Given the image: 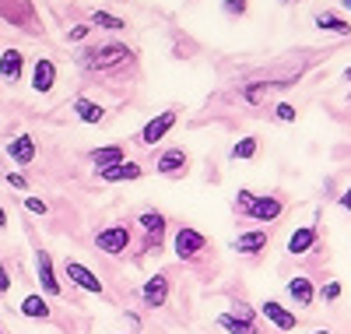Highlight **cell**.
<instances>
[{
    "mask_svg": "<svg viewBox=\"0 0 351 334\" xmlns=\"http://www.w3.org/2000/svg\"><path fill=\"white\" fill-rule=\"evenodd\" d=\"M176 120H180V116H176L172 109L158 113L155 120H148V124H144V131L137 134V141H141V144H148V148H152V144H158V141H162V137H165V134L176 127Z\"/></svg>",
    "mask_w": 351,
    "mask_h": 334,
    "instance_id": "7",
    "label": "cell"
},
{
    "mask_svg": "<svg viewBox=\"0 0 351 334\" xmlns=\"http://www.w3.org/2000/svg\"><path fill=\"white\" fill-rule=\"evenodd\" d=\"M141 229H144V250H152L158 254L162 250V239H165V229H169V219L162 215V211L148 208V211H141Z\"/></svg>",
    "mask_w": 351,
    "mask_h": 334,
    "instance_id": "3",
    "label": "cell"
},
{
    "mask_svg": "<svg viewBox=\"0 0 351 334\" xmlns=\"http://www.w3.org/2000/svg\"><path fill=\"white\" fill-rule=\"evenodd\" d=\"M337 204H341L344 211H351V187H348V190H344V194L337 197Z\"/></svg>",
    "mask_w": 351,
    "mask_h": 334,
    "instance_id": "35",
    "label": "cell"
},
{
    "mask_svg": "<svg viewBox=\"0 0 351 334\" xmlns=\"http://www.w3.org/2000/svg\"><path fill=\"white\" fill-rule=\"evenodd\" d=\"M0 334H4V327H0Z\"/></svg>",
    "mask_w": 351,
    "mask_h": 334,
    "instance_id": "40",
    "label": "cell"
},
{
    "mask_svg": "<svg viewBox=\"0 0 351 334\" xmlns=\"http://www.w3.org/2000/svg\"><path fill=\"white\" fill-rule=\"evenodd\" d=\"M92 25L106 28V32H120V28H127L123 18H116V14H109V11H92Z\"/></svg>",
    "mask_w": 351,
    "mask_h": 334,
    "instance_id": "24",
    "label": "cell"
},
{
    "mask_svg": "<svg viewBox=\"0 0 351 334\" xmlns=\"http://www.w3.org/2000/svg\"><path fill=\"white\" fill-rule=\"evenodd\" d=\"M316 28H324V32H334V36H351V21L337 18V14H316Z\"/></svg>",
    "mask_w": 351,
    "mask_h": 334,
    "instance_id": "23",
    "label": "cell"
},
{
    "mask_svg": "<svg viewBox=\"0 0 351 334\" xmlns=\"http://www.w3.org/2000/svg\"><path fill=\"white\" fill-rule=\"evenodd\" d=\"M260 313L267 317V324H274L278 331H295V324H299L295 310H288V307H281L278 299H267V302H260Z\"/></svg>",
    "mask_w": 351,
    "mask_h": 334,
    "instance_id": "11",
    "label": "cell"
},
{
    "mask_svg": "<svg viewBox=\"0 0 351 334\" xmlns=\"http://www.w3.org/2000/svg\"><path fill=\"white\" fill-rule=\"evenodd\" d=\"M18 310H21V317H28V320H49V302H46L43 296H25Z\"/></svg>",
    "mask_w": 351,
    "mask_h": 334,
    "instance_id": "20",
    "label": "cell"
},
{
    "mask_svg": "<svg viewBox=\"0 0 351 334\" xmlns=\"http://www.w3.org/2000/svg\"><path fill=\"white\" fill-rule=\"evenodd\" d=\"M21 71H25V53L21 49H4L0 53V78L4 81H21Z\"/></svg>",
    "mask_w": 351,
    "mask_h": 334,
    "instance_id": "17",
    "label": "cell"
},
{
    "mask_svg": "<svg viewBox=\"0 0 351 334\" xmlns=\"http://www.w3.org/2000/svg\"><path fill=\"white\" fill-rule=\"evenodd\" d=\"M218 327L228 331V334H260L253 320H243V317H236V313H221V317H218Z\"/></svg>",
    "mask_w": 351,
    "mask_h": 334,
    "instance_id": "21",
    "label": "cell"
},
{
    "mask_svg": "<svg viewBox=\"0 0 351 334\" xmlns=\"http://www.w3.org/2000/svg\"><path fill=\"white\" fill-rule=\"evenodd\" d=\"M25 211H32V215H49V204L39 201V197H25Z\"/></svg>",
    "mask_w": 351,
    "mask_h": 334,
    "instance_id": "28",
    "label": "cell"
},
{
    "mask_svg": "<svg viewBox=\"0 0 351 334\" xmlns=\"http://www.w3.org/2000/svg\"><path fill=\"white\" fill-rule=\"evenodd\" d=\"M172 250H176L180 260H197L204 250H208V236L183 225V229H176V236H172Z\"/></svg>",
    "mask_w": 351,
    "mask_h": 334,
    "instance_id": "2",
    "label": "cell"
},
{
    "mask_svg": "<svg viewBox=\"0 0 351 334\" xmlns=\"http://www.w3.org/2000/svg\"><path fill=\"white\" fill-rule=\"evenodd\" d=\"M324 299H327V302H337V299H341V282H327V285H324Z\"/></svg>",
    "mask_w": 351,
    "mask_h": 334,
    "instance_id": "30",
    "label": "cell"
},
{
    "mask_svg": "<svg viewBox=\"0 0 351 334\" xmlns=\"http://www.w3.org/2000/svg\"><path fill=\"white\" fill-rule=\"evenodd\" d=\"M236 317H243V320H253V324H256L253 310H250V307H243V302H239V307H236Z\"/></svg>",
    "mask_w": 351,
    "mask_h": 334,
    "instance_id": "33",
    "label": "cell"
},
{
    "mask_svg": "<svg viewBox=\"0 0 351 334\" xmlns=\"http://www.w3.org/2000/svg\"><path fill=\"white\" fill-rule=\"evenodd\" d=\"M36 278H39V285H43V292H46V296H60V292H64L60 278H56L53 257H49L46 250H39V254H36Z\"/></svg>",
    "mask_w": 351,
    "mask_h": 334,
    "instance_id": "10",
    "label": "cell"
},
{
    "mask_svg": "<svg viewBox=\"0 0 351 334\" xmlns=\"http://www.w3.org/2000/svg\"><path fill=\"white\" fill-rule=\"evenodd\" d=\"M84 36H88V25H77V28H71V39H74V43H81Z\"/></svg>",
    "mask_w": 351,
    "mask_h": 334,
    "instance_id": "34",
    "label": "cell"
},
{
    "mask_svg": "<svg viewBox=\"0 0 351 334\" xmlns=\"http://www.w3.org/2000/svg\"><path fill=\"white\" fill-rule=\"evenodd\" d=\"M53 85H56V64H53V60H46V56H39L36 67H32V88L46 96Z\"/></svg>",
    "mask_w": 351,
    "mask_h": 334,
    "instance_id": "18",
    "label": "cell"
},
{
    "mask_svg": "<svg viewBox=\"0 0 351 334\" xmlns=\"http://www.w3.org/2000/svg\"><path fill=\"white\" fill-rule=\"evenodd\" d=\"M281 215H285V201L278 194H256V201L250 208L253 222H278Z\"/></svg>",
    "mask_w": 351,
    "mask_h": 334,
    "instance_id": "8",
    "label": "cell"
},
{
    "mask_svg": "<svg viewBox=\"0 0 351 334\" xmlns=\"http://www.w3.org/2000/svg\"><path fill=\"white\" fill-rule=\"evenodd\" d=\"M225 11L228 14H246V0H225Z\"/></svg>",
    "mask_w": 351,
    "mask_h": 334,
    "instance_id": "31",
    "label": "cell"
},
{
    "mask_svg": "<svg viewBox=\"0 0 351 334\" xmlns=\"http://www.w3.org/2000/svg\"><path fill=\"white\" fill-rule=\"evenodd\" d=\"M341 4H344V8H348V11H351V0H341Z\"/></svg>",
    "mask_w": 351,
    "mask_h": 334,
    "instance_id": "37",
    "label": "cell"
},
{
    "mask_svg": "<svg viewBox=\"0 0 351 334\" xmlns=\"http://www.w3.org/2000/svg\"><path fill=\"white\" fill-rule=\"evenodd\" d=\"M274 116L281 120V124H291V120H295V106H291V102H278L274 106Z\"/></svg>",
    "mask_w": 351,
    "mask_h": 334,
    "instance_id": "27",
    "label": "cell"
},
{
    "mask_svg": "<svg viewBox=\"0 0 351 334\" xmlns=\"http://www.w3.org/2000/svg\"><path fill=\"white\" fill-rule=\"evenodd\" d=\"M141 302L148 310H158L169 302V275H152L148 282L141 285Z\"/></svg>",
    "mask_w": 351,
    "mask_h": 334,
    "instance_id": "9",
    "label": "cell"
},
{
    "mask_svg": "<svg viewBox=\"0 0 351 334\" xmlns=\"http://www.w3.org/2000/svg\"><path fill=\"white\" fill-rule=\"evenodd\" d=\"M344 78H348V81H351V67H348V71H344Z\"/></svg>",
    "mask_w": 351,
    "mask_h": 334,
    "instance_id": "38",
    "label": "cell"
},
{
    "mask_svg": "<svg viewBox=\"0 0 351 334\" xmlns=\"http://www.w3.org/2000/svg\"><path fill=\"white\" fill-rule=\"evenodd\" d=\"M0 229H8V211L0 208Z\"/></svg>",
    "mask_w": 351,
    "mask_h": 334,
    "instance_id": "36",
    "label": "cell"
},
{
    "mask_svg": "<svg viewBox=\"0 0 351 334\" xmlns=\"http://www.w3.org/2000/svg\"><path fill=\"white\" fill-rule=\"evenodd\" d=\"M4 179H8V183H11V187H14V190H21V194H25V190H28V179H25V176H21V172H8V176H4Z\"/></svg>",
    "mask_w": 351,
    "mask_h": 334,
    "instance_id": "29",
    "label": "cell"
},
{
    "mask_svg": "<svg viewBox=\"0 0 351 334\" xmlns=\"http://www.w3.org/2000/svg\"><path fill=\"white\" fill-rule=\"evenodd\" d=\"M11 289V275H8V264H0V292Z\"/></svg>",
    "mask_w": 351,
    "mask_h": 334,
    "instance_id": "32",
    "label": "cell"
},
{
    "mask_svg": "<svg viewBox=\"0 0 351 334\" xmlns=\"http://www.w3.org/2000/svg\"><path fill=\"white\" fill-rule=\"evenodd\" d=\"M95 247L102 254H109V257L127 254L130 250V229L127 225H106V229H99L95 232Z\"/></svg>",
    "mask_w": 351,
    "mask_h": 334,
    "instance_id": "4",
    "label": "cell"
},
{
    "mask_svg": "<svg viewBox=\"0 0 351 334\" xmlns=\"http://www.w3.org/2000/svg\"><path fill=\"white\" fill-rule=\"evenodd\" d=\"M186 169H190V155H186L183 148H165L162 155H158V162H155V172L158 176H169V179L186 176Z\"/></svg>",
    "mask_w": 351,
    "mask_h": 334,
    "instance_id": "5",
    "label": "cell"
},
{
    "mask_svg": "<svg viewBox=\"0 0 351 334\" xmlns=\"http://www.w3.org/2000/svg\"><path fill=\"white\" fill-rule=\"evenodd\" d=\"M256 148H260V141L256 137H243V141H236V144H232V151H228V159H253L256 155Z\"/></svg>",
    "mask_w": 351,
    "mask_h": 334,
    "instance_id": "25",
    "label": "cell"
},
{
    "mask_svg": "<svg viewBox=\"0 0 351 334\" xmlns=\"http://www.w3.org/2000/svg\"><path fill=\"white\" fill-rule=\"evenodd\" d=\"M64 275L77 285V289H84V292H92V296H102V282H99V275L92 267H84L81 260H71L67 257V264H64Z\"/></svg>",
    "mask_w": 351,
    "mask_h": 334,
    "instance_id": "6",
    "label": "cell"
},
{
    "mask_svg": "<svg viewBox=\"0 0 351 334\" xmlns=\"http://www.w3.org/2000/svg\"><path fill=\"white\" fill-rule=\"evenodd\" d=\"M316 239H319L316 225H302V229H295V232L288 236V254H291V257H302V254L316 250Z\"/></svg>",
    "mask_w": 351,
    "mask_h": 334,
    "instance_id": "15",
    "label": "cell"
},
{
    "mask_svg": "<svg viewBox=\"0 0 351 334\" xmlns=\"http://www.w3.org/2000/svg\"><path fill=\"white\" fill-rule=\"evenodd\" d=\"M144 176V169H141V162H120V166H109V169H102L99 172V179L102 183H130V179H141Z\"/></svg>",
    "mask_w": 351,
    "mask_h": 334,
    "instance_id": "13",
    "label": "cell"
},
{
    "mask_svg": "<svg viewBox=\"0 0 351 334\" xmlns=\"http://www.w3.org/2000/svg\"><path fill=\"white\" fill-rule=\"evenodd\" d=\"M232 250L243 254V257H253V254H260V250H267V232H263V229L239 232L236 239H232Z\"/></svg>",
    "mask_w": 351,
    "mask_h": 334,
    "instance_id": "12",
    "label": "cell"
},
{
    "mask_svg": "<svg viewBox=\"0 0 351 334\" xmlns=\"http://www.w3.org/2000/svg\"><path fill=\"white\" fill-rule=\"evenodd\" d=\"M288 296H291V302H295V307L309 310L313 302H316V285H313L306 275H295V278H288Z\"/></svg>",
    "mask_w": 351,
    "mask_h": 334,
    "instance_id": "14",
    "label": "cell"
},
{
    "mask_svg": "<svg viewBox=\"0 0 351 334\" xmlns=\"http://www.w3.org/2000/svg\"><path fill=\"white\" fill-rule=\"evenodd\" d=\"M127 53H130V49H127L123 43H106V46H99V49H84V53H81V67H88V71H106V67L123 64Z\"/></svg>",
    "mask_w": 351,
    "mask_h": 334,
    "instance_id": "1",
    "label": "cell"
},
{
    "mask_svg": "<svg viewBox=\"0 0 351 334\" xmlns=\"http://www.w3.org/2000/svg\"><path fill=\"white\" fill-rule=\"evenodd\" d=\"M253 201H256V194L243 187V190L236 194V211H239V215H250V208H253Z\"/></svg>",
    "mask_w": 351,
    "mask_h": 334,
    "instance_id": "26",
    "label": "cell"
},
{
    "mask_svg": "<svg viewBox=\"0 0 351 334\" xmlns=\"http://www.w3.org/2000/svg\"><path fill=\"white\" fill-rule=\"evenodd\" d=\"M313 334H330V331H313Z\"/></svg>",
    "mask_w": 351,
    "mask_h": 334,
    "instance_id": "39",
    "label": "cell"
},
{
    "mask_svg": "<svg viewBox=\"0 0 351 334\" xmlns=\"http://www.w3.org/2000/svg\"><path fill=\"white\" fill-rule=\"evenodd\" d=\"M74 113H77V120H84V124H102V116H106V109L92 99H74Z\"/></svg>",
    "mask_w": 351,
    "mask_h": 334,
    "instance_id": "22",
    "label": "cell"
},
{
    "mask_svg": "<svg viewBox=\"0 0 351 334\" xmlns=\"http://www.w3.org/2000/svg\"><path fill=\"white\" fill-rule=\"evenodd\" d=\"M8 155L14 159V166H28L36 159V141L28 137V134H18L11 144H8Z\"/></svg>",
    "mask_w": 351,
    "mask_h": 334,
    "instance_id": "19",
    "label": "cell"
},
{
    "mask_svg": "<svg viewBox=\"0 0 351 334\" xmlns=\"http://www.w3.org/2000/svg\"><path fill=\"white\" fill-rule=\"evenodd\" d=\"M88 159L95 162V172H102V169H109V166L127 162V151H123V144H102V148H95Z\"/></svg>",
    "mask_w": 351,
    "mask_h": 334,
    "instance_id": "16",
    "label": "cell"
}]
</instances>
